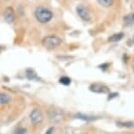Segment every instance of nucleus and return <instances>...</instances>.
I'll return each instance as SVG.
<instances>
[{
    "label": "nucleus",
    "instance_id": "1",
    "mask_svg": "<svg viewBox=\"0 0 134 134\" xmlns=\"http://www.w3.org/2000/svg\"><path fill=\"white\" fill-rule=\"evenodd\" d=\"M34 16L38 22H40L41 24H46L52 21L54 14H53L51 10L47 8V7L39 6L35 10Z\"/></svg>",
    "mask_w": 134,
    "mask_h": 134
},
{
    "label": "nucleus",
    "instance_id": "2",
    "mask_svg": "<svg viewBox=\"0 0 134 134\" xmlns=\"http://www.w3.org/2000/svg\"><path fill=\"white\" fill-rule=\"evenodd\" d=\"M42 44L45 48L48 49H53L59 47L62 44V39L57 35L51 34L44 37L42 40Z\"/></svg>",
    "mask_w": 134,
    "mask_h": 134
},
{
    "label": "nucleus",
    "instance_id": "3",
    "mask_svg": "<svg viewBox=\"0 0 134 134\" xmlns=\"http://www.w3.org/2000/svg\"><path fill=\"white\" fill-rule=\"evenodd\" d=\"M76 12H77L78 16L84 21H90V19H91V16H90L88 8L82 4H78L76 6Z\"/></svg>",
    "mask_w": 134,
    "mask_h": 134
},
{
    "label": "nucleus",
    "instance_id": "4",
    "mask_svg": "<svg viewBox=\"0 0 134 134\" xmlns=\"http://www.w3.org/2000/svg\"><path fill=\"white\" fill-rule=\"evenodd\" d=\"M48 118L53 123H59L63 119V112L57 108L51 110L48 112Z\"/></svg>",
    "mask_w": 134,
    "mask_h": 134
},
{
    "label": "nucleus",
    "instance_id": "5",
    "mask_svg": "<svg viewBox=\"0 0 134 134\" xmlns=\"http://www.w3.org/2000/svg\"><path fill=\"white\" fill-rule=\"evenodd\" d=\"M30 120L32 125H38L41 123L43 120V115L41 110L39 108H34V110L30 113Z\"/></svg>",
    "mask_w": 134,
    "mask_h": 134
},
{
    "label": "nucleus",
    "instance_id": "6",
    "mask_svg": "<svg viewBox=\"0 0 134 134\" xmlns=\"http://www.w3.org/2000/svg\"><path fill=\"white\" fill-rule=\"evenodd\" d=\"M15 12L12 7H6L4 12V19L8 24H12L15 21Z\"/></svg>",
    "mask_w": 134,
    "mask_h": 134
},
{
    "label": "nucleus",
    "instance_id": "7",
    "mask_svg": "<svg viewBox=\"0 0 134 134\" xmlns=\"http://www.w3.org/2000/svg\"><path fill=\"white\" fill-rule=\"evenodd\" d=\"M90 89L91 92L96 93H109L110 89L104 85L101 84H92L90 87Z\"/></svg>",
    "mask_w": 134,
    "mask_h": 134
},
{
    "label": "nucleus",
    "instance_id": "8",
    "mask_svg": "<svg viewBox=\"0 0 134 134\" xmlns=\"http://www.w3.org/2000/svg\"><path fill=\"white\" fill-rule=\"evenodd\" d=\"M12 101V96L9 93H0V105L7 104Z\"/></svg>",
    "mask_w": 134,
    "mask_h": 134
},
{
    "label": "nucleus",
    "instance_id": "9",
    "mask_svg": "<svg viewBox=\"0 0 134 134\" xmlns=\"http://www.w3.org/2000/svg\"><path fill=\"white\" fill-rule=\"evenodd\" d=\"M124 23L125 25H133L134 24V12L125 15L123 19Z\"/></svg>",
    "mask_w": 134,
    "mask_h": 134
},
{
    "label": "nucleus",
    "instance_id": "10",
    "mask_svg": "<svg viewBox=\"0 0 134 134\" xmlns=\"http://www.w3.org/2000/svg\"><path fill=\"white\" fill-rule=\"evenodd\" d=\"M26 72V77L28 78L29 80H39V78H38L36 72H35L34 70L27 69Z\"/></svg>",
    "mask_w": 134,
    "mask_h": 134
},
{
    "label": "nucleus",
    "instance_id": "11",
    "mask_svg": "<svg viewBox=\"0 0 134 134\" xmlns=\"http://www.w3.org/2000/svg\"><path fill=\"white\" fill-rule=\"evenodd\" d=\"M75 118H77V119H81V120H84V121H93V120L96 119L94 117L83 115V114H77V115L75 116Z\"/></svg>",
    "mask_w": 134,
    "mask_h": 134
},
{
    "label": "nucleus",
    "instance_id": "12",
    "mask_svg": "<svg viewBox=\"0 0 134 134\" xmlns=\"http://www.w3.org/2000/svg\"><path fill=\"white\" fill-rule=\"evenodd\" d=\"M97 1L103 7H110L114 4V0H97Z\"/></svg>",
    "mask_w": 134,
    "mask_h": 134
},
{
    "label": "nucleus",
    "instance_id": "13",
    "mask_svg": "<svg viewBox=\"0 0 134 134\" xmlns=\"http://www.w3.org/2000/svg\"><path fill=\"white\" fill-rule=\"evenodd\" d=\"M125 36V34L123 33H118V34H113L112 36H110L109 38V41L110 42H119L120 40L123 39V37Z\"/></svg>",
    "mask_w": 134,
    "mask_h": 134
},
{
    "label": "nucleus",
    "instance_id": "14",
    "mask_svg": "<svg viewBox=\"0 0 134 134\" xmlns=\"http://www.w3.org/2000/svg\"><path fill=\"white\" fill-rule=\"evenodd\" d=\"M118 127H126V128H133L134 123L132 122H117Z\"/></svg>",
    "mask_w": 134,
    "mask_h": 134
},
{
    "label": "nucleus",
    "instance_id": "15",
    "mask_svg": "<svg viewBox=\"0 0 134 134\" xmlns=\"http://www.w3.org/2000/svg\"><path fill=\"white\" fill-rule=\"evenodd\" d=\"M59 82L62 85L69 86L70 83H71V80H70L69 77H67V76H63V77H62L59 80Z\"/></svg>",
    "mask_w": 134,
    "mask_h": 134
},
{
    "label": "nucleus",
    "instance_id": "16",
    "mask_svg": "<svg viewBox=\"0 0 134 134\" xmlns=\"http://www.w3.org/2000/svg\"><path fill=\"white\" fill-rule=\"evenodd\" d=\"M16 134H26V130L24 128H20L16 131Z\"/></svg>",
    "mask_w": 134,
    "mask_h": 134
},
{
    "label": "nucleus",
    "instance_id": "17",
    "mask_svg": "<svg viewBox=\"0 0 134 134\" xmlns=\"http://www.w3.org/2000/svg\"><path fill=\"white\" fill-rule=\"evenodd\" d=\"M54 127L49 128L48 130L46 131V133H45V134H53V133H54Z\"/></svg>",
    "mask_w": 134,
    "mask_h": 134
},
{
    "label": "nucleus",
    "instance_id": "18",
    "mask_svg": "<svg viewBox=\"0 0 134 134\" xmlns=\"http://www.w3.org/2000/svg\"><path fill=\"white\" fill-rule=\"evenodd\" d=\"M0 50H1V49H0Z\"/></svg>",
    "mask_w": 134,
    "mask_h": 134
},
{
    "label": "nucleus",
    "instance_id": "19",
    "mask_svg": "<svg viewBox=\"0 0 134 134\" xmlns=\"http://www.w3.org/2000/svg\"><path fill=\"white\" fill-rule=\"evenodd\" d=\"M133 134H134V133H133Z\"/></svg>",
    "mask_w": 134,
    "mask_h": 134
}]
</instances>
